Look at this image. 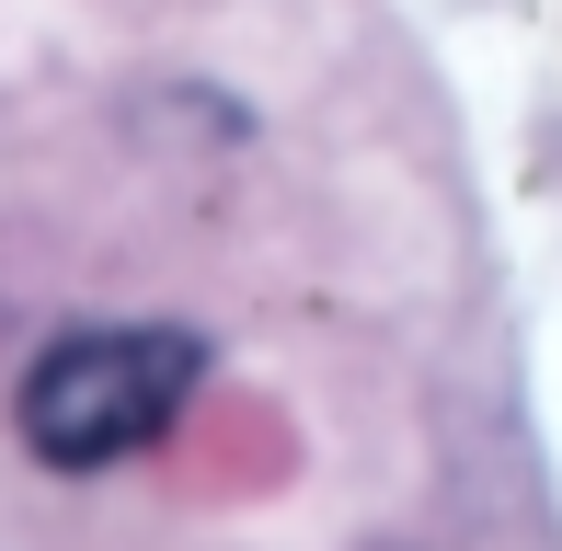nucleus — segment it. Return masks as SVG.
Returning a JSON list of instances; mask_svg holds the SVG:
<instances>
[{"instance_id":"1","label":"nucleus","mask_w":562,"mask_h":551,"mask_svg":"<svg viewBox=\"0 0 562 551\" xmlns=\"http://www.w3.org/2000/svg\"><path fill=\"white\" fill-rule=\"evenodd\" d=\"M207 380V345L184 322H104V334H58L35 368H23V448L46 471H104V460H138L184 391Z\"/></svg>"}]
</instances>
